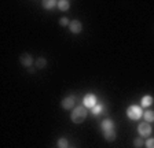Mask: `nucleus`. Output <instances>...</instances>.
<instances>
[{"label":"nucleus","mask_w":154,"mask_h":148,"mask_svg":"<svg viewBox=\"0 0 154 148\" xmlns=\"http://www.w3.org/2000/svg\"><path fill=\"white\" fill-rule=\"evenodd\" d=\"M87 115H88V110H87V107L84 106H76L73 108V111H72V121H73L74 123H81L85 121Z\"/></svg>","instance_id":"f257e3e1"},{"label":"nucleus","mask_w":154,"mask_h":148,"mask_svg":"<svg viewBox=\"0 0 154 148\" xmlns=\"http://www.w3.org/2000/svg\"><path fill=\"white\" fill-rule=\"evenodd\" d=\"M127 115H128L129 119H134V121H136V119H139L140 117H143V111H142V108L139 106H129L128 108H127Z\"/></svg>","instance_id":"f03ea898"},{"label":"nucleus","mask_w":154,"mask_h":148,"mask_svg":"<svg viewBox=\"0 0 154 148\" xmlns=\"http://www.w3.org/2000/svg\"><path fill=\"white\" fill-rule=\"evenodd\" d=\"M153 132V129H151L150 123L149 122H142L140 125L138 126V133L142 136V137H149Z\"/></svg>","instance_id":"7ed1b4c3"},{"label":"nucleus","mask_w":154,"mask_h":148,"mask_svg":"<svg viewBox=\"0 0 154 148\" xmlns=\"http://www.w3.org/2000/svg\"><path fill=\"white\" fill-rule=\"evenodd\" d=\"M61 106H62V108H63V110L74 108V107H76V97L72 96V95H70V96H67V97H65V99L62 100Z\"/></svg>","instance_id":"20e7f679"},{"label":"nucleus","mask_w":154,"mask_h":148,"mask_svg":"<svg viewBox=\"0 0 154 148\" xmlns=\"http://www.w3.org/2000/svg\"><path fill=\"white\" fill-rule=\"evenodd\" d=\"M19 62H21V64H22L23 67H30L33 64V62H35V59L32 58V55L28 54V52H25V54H22L21 56H19Z\"/></svg>","instance_id":"39448f33"},{"label":"nucleus","mask_w":154,"mask_h":148,"mask_svg":"<svg viewBox=\"0 0 154 148\" xmlns=\"http://www.w3.org/2000/svg\"><path fill=\"white\" fill-rule=\"evenodd\" d=\"M69 29H70L72 33H74V34H79V33L83 30V25H81L80 21H70V23H69Z\"/></svg>","instance_id":"423d86ee"},{"label":"nucleus","mask_w":154,"mask_h":148,"mask_svg":"<svg viewBox=\"0 0 154 148\" xmlns=\"http://www.w3.org/2000/svg\"><path fill=\"white\" fill-rule=\"evenodd\" d=\"M94 106H96V99L95 96H94L92 93H88L84 96V107H87V108H92Z\"/></svg>","instance_id":"0eeeda50"},{"label":"nucleus","mask_w":154,"mask_h":148,"mask_svg":"<svg viewBox=\"0 0 154 148\" xmlns=\"http://www.w3.org/2000/svg\"><path fill=\"white\" fill-rule=\"evenodd\" d=\"M100 129H102V132H105V130H112V129H114V122L109 118L103 119L102 123H100Z\"/></svg>","instance_id":"6e6552de"},{"label":"nucleus","mask_w":154,"mask_h":148,"mask_svg":"<svg viewBox=\"0 0 154 148\" xmlns=\"http://www.w3.org/2000/svg\"><path fill=\"white\" fill-rule=\"evenodd\" d=\"M103 137H105V140L106 141H114L116 140V137H117V135H116V132H114V129H112V130H105L103 132Z\"/></svg>","instance_id":"1a4fd4ad"},{"label":"nucleus","mask_w":154,"mask_h":148,"mask_svg":"<svg viewBox=\"0 0 154 148\" xmlns=\"http://www.w3.org/2000/svg\"><path fill=\"white\" fill-rule=\"evenodd\" d=\"M57 7L61 11H67V10H69V7H70V3H69L67 0H59V1H58V4H57Z\"/></svg>","instance_id":"9d476101"},{"label":"nucleus","mask_w":154,"mask_h":148,"mask_svg":"<svg viewBox=\"0 0 154 148\" xmlns=\"http://www.w3.org/2000/svg\"><path fill=\"white\" fill-rule=\"evenodd\" d=\"M35 64H36V69H43L47 66V59L43 58V56H40V58H37L35 61Z\"/></svg>","instance_id":"9b49d317"},{"label":"nucleus","mask_w":154,"mask_h":148,"mask_svg":"<svg viewBox=\"0 0 154 148\" xmlns=\"http://www.w3.org/2000/svg\"><path fill=\"white\" fill-rule=\"evenodd\" d=\"M144 117V122H154V111H151V110H147V111H144L143 114Z\"/></svg>","instance_id":"f8f14e48"},{"label":"nucleus","mask_w":154,"mask_h":148,"mask_svg":"<svg viewBox=\"0 0 154 148\" xmlns=\"http://www.w3.org/2000/svg\"><path fill=\"white\" fill-rule=\"evenodd\" d=\"M142 106L143 107H150L151 104H153V97L151 96H143L142 97Z\"/></svg>","instance_id":"ddd939ff"},{"label":"nucleus","mask_w":154,"mask_h":148,"mask_svg":"<svg viewBox=\"0 0 154 148\" xmlns=\"http://www.w3.org/2000/svg\"><path fill=\"white\" fill-rule=\"evenodd\" d=\"M57 4H58V1H55V0H44V1H43V7L47 8V10L52 8V7L57 6Z\"/></svg>","instance_id":"4468645a"},{"label":"nucleus","mask_w":154,"mask_h":148,"mask_svg":"<svg viewBox=\"0 0 154 148\" xmlns=\"http://www.w3.org/2000/svg\"><path fill=\"white\" fill-rule=\"evenodd\" d=\"M58 148H69V141H67V138L65 137H61L58 140Z\"/></svg>","instance_id":"2eb2a0df"},{"label":"nucleus","mask_w":154,"mask_h":148,"mask_svg":"<svg viewBox=\"0 0 154 148\" xmlns=\"http://www.w3.org/2000/svg\"><path fill=\"white\" fill-rule=\"evenodd\" d=\"M103 111V106L102 104H96V106H94L92 108H91V113L94 114V115H98V114H100Z\"/></svg>","instance_id":"dca6fc26"},{"label":"nucleus","mask_w":154,"mask_h":148,"mask_svg":"<svg viewBox=\"0 0 154 148\" xmlns=\"http://www.w3.org/2000/svg\"><path fill=\"white\" fill-rule=\"evenodd\" d=\"M144 143H146V141H144L142 137H138V138H135V140H134V145L136 148H142L144 145Z\"/></svg>","instance_id":"f3484780"},{"label":"nucleus","mask_w":154,"mask_h":148,"mask_svg":"<svg viewBox=\"0 0 154 148\" xmlns=\"http://www.w3.org/2000/svg\"><path fill=\"white\" fill-rule=\"evenodd\" d=\"M144 145H146V148H154V138H147Z\"/></svg>","instance_id":"a211bd4d"},{"label":"nucleus","mask_w":154,"mask_h":148,"mask_svg":"<svg viewBox=\"0 0 154 148\" xmlns=\"http://www.w3.org/2000/svg\"><path fill=\"white\" fill-rule=\"evenodd\" d=\"M69 23H70V21L67 19V18H65V16L59 19V25H61V26H67Z\"/></svg>","instance_id":"6ab92c4d"},{"label":"nucleus","mask_w":154,"mask_h":148,"mask_svg":"<svg viewBox=\"0 0 154 148\" xmlns=\"http://www.w3.org/2000/svg\"><path fill=\"white\" fill-rule=\"evenodd\" d=\"M69 148H72V147H69Z\"/></svg>","instance_id":"aec40b11"}]
</instances>
